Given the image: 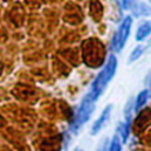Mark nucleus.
I'll return each mask as SVG.
<instances>
[{"mask_svg":"<svg viewBox=\"0 0 151 151\" xmlns=\"http://www.w3.org/2000/svg\"><path fill=\"white\" fill-rule=\"evenodd\" d=\"M109 151H122V139L117 133L112 137V139L110 142Z\"/></svg>","mask_w":151,"mask_h":151,"instance_id":"obj_9","label":"nucleus"},{"mask_svg":"<svg viewBox=\"0 0 151 151\" xmlns=\"http://www.w3.org/2000/svg\"><path fill=\"white\" fill-rule=\"evenodd\" d=\"M97 151H109V140H107V138L103 139L99 143V145L97 147Z\"/></svg>","mask_w":151,"mask_h":151,"instance_id":"obj_11","label":"nucleus"},{"mask_svg":"<svg viewBox=\"0 0 151 151\" xmlns=\"http://www.w3.org/2000/svg\"><path fill=\"white\" fill-rule=\"evenodd\" d=\"M111 110H112V105H107V106L103 110V112H101V114L99 116V118H98V119L94 122V124L92 125L91 134H96V133H98V132L103 129V126H105V124H106L107 120L110 119Z\"/></svg>","mask_w":151,"mask_h":151,"instance_id":"obj_5","label":"nucleus"},{"mask_svg":"<svg viewBox=\"0 0 151 151\" xmlns=\"http://www.w3.org/2000/svg\"><path fill=\"white\" fill-rule=\"evenodd\" d=\"M74 151H81V150H80V149H76Z\"/></svg>","mask_w":151,"mask_h":151,"instance_id":"obj_13","label":"nucleus"},{"mask_svg":"<svg viewBox=\"0 0 151 151\" xmlns=\"http://www.w3.org/2000/svg\"><path fill=\"white\" fill-rule=\"evenodd\" d=\"M149 1H150V2H151V0H149Z\"/></svg>","mask_w":151,"mask_h":151,"instance_id":"obj_14","label":"nucleus"},{"mask_svg":"<svg viewBox=\"0 0 151 151\" xmlns=\"http://www.w3.org/2000/svg\"><path fill=\"white\" fill-rule=\"evenodd\" d=\"M94 103H96V99L90 93H87L83 98L80 106L78 107V111L74 116V119L71 123V130L73 132H77L83 126V124L88 120V118L91 117V114L94 110Z\"/></svg>","mask_w":151,"mask_h":151,"instance_id":"obj_2","label":"nucleus"},{"mask_svg":"<svg viewBox=\"0 0 151 151\" xmlns=\"http://www.w3.org/2000/svg\"><path fill=\"white\" fill-rule=\"evenodd\" d=\"M147 98H149V91L147 90H143L138 93L137 98H136V101H134V106H133V110L137 112L139 111L147 101Z\"/></svg>","mask_w":151,"mask_h":151,"instance_id":"obj_8","label":"nucleus"},{"mask_svg":"<svg viewBox=\"0 0 151 151\" xmlns=\"http://www.w3.org/2000/svg\"><path fill=\"white\" fill-rule=\"evenodd\" d=\"M136 1L137 0H122V4H123L124 7H131V6L134 5Z\"/></svg>","mask_w":151,"mask_h":151,"instance_id":"obj_12","label":"nucleus"},{"mask_svg":"<svg viewBox=\"0 0 151 151\" xmlns=\"http://www.w3.org/2000/svg\"><path fill=\"white\" fill-rule=\"evenodd\" d=\"M132 12L136 17H146L151 14V7L144 2H140L132 6Z\"/></svg>","mask_w":151,"mask_h":151,"instance_id":"obj_7","label":"nucleus"},{"mask_svg":"<svg viewBox=\"0 0 151 151\" xmlns=\"http://www.w3.org/2000/svg\"><path fill=\"white\" fill-rule=\"evenodd\" d=\"M117 70V59L114 55H110L106 65L104 66V68L99 72V74L96 77V79L92 83L91 90H90V94L97 100L100 94L105 91L107 84L110 83V80L113 78L114 73Z\"/></svg>","mask_w":151,"mask_h":151,"instance_id":"obj_1","label":"nucleus"},{"mask_svg":"<svg viewBox=\"0 0 151 151\" xmlns=\"http://www.w3.org/2000/svg\"><path fill=\"white\" fill-rule=\"evenodd\" d=\"M150 33H151V21H144L139 25V27L136 32V40H138V41L144 40Z\"/></svg>","mask_w":151,"mask_h":151,"instance_id":"obj_6","label":"nucleus"},{"mask_svg":"<svg viewBox=\"0 0 151 151\" xmlns=\"http://www.w3.org/2000/svg\"><path fill=\"white\" fill-rule=\"evenodd\" d=\"M143 51H144V46H142V45H138L132 52H131V54H130V58H129V63H132V61H134V60H137L140 55H142V53H143Z\"/></svg>","mask_w":151,"mask_h":151,"instance_id":"obj_10","label":"nucleus"},{"mask_svg":"<svg viewBox=\"0 0 151 151\" xmlns=\"http://www.w3.org/2000/svg\"><path fill=\"white\" fill-rule=\"evenodd\" d=\"M104 53L103 45L96 39H90L84 44V60L91 67H96L103 61Z\"/></svg>","mask_w":151,"mask_h":151,"instance_id":"obj_3","label":"nucleus"},{"mask_svg":"<svg viewBox=\"0 0 151 151\" xmlns=\"http://www.w3.org/2000/svg\"><path fill=\"white\" fill-rule=\"evenodd\" d=\"M131 25H132L131 17H126L122 21L120 26L118 27V29H117L116 34L113 35V39H112V48H113V51L119 52L124 47V45H125V42H126V40L129 38V34H130Z\"/></svg>","mask_w":151,"mask_h":151,"instance_id":"obj_4","label":"nucleus"}]
</instances>
